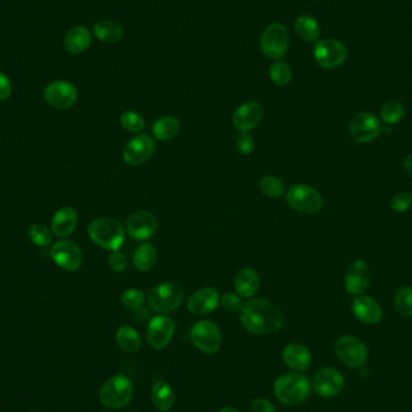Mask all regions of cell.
Masks as SVG:
<instances>
[{"mask_svg":"<svg viewBox=\"0 0 412 412\" xmlns=\"http://www.w3.org/2000/svg\"><path fill=\"white\" fill-rule=\"evenodd\" d=\"M263 106L257 101H247L240 105L233 115V125L241 133L254 130L263 119Z\"/></svg>","mask_w":412,"mask_h":412,"instance_id":"18","label":"cell"},{"mask_svg":"<svg viewBox=\"0 0 412 412\" xmlns=\"http://www.w3.org/2000/svg\"><path fill=\"white\" fill-rule=\"evenodd\" d=\"M286 200L293 210L305 215L316 214L321 210L323 204L321 194L317 192V189L304 183L294 185L289 188L286 194Z\"/></svg>","mask_w":412,"mask_h":412,"instance_id":"6","label":"cell"},{"mask_svg":"<svg viewBox=\"0 0 412 412\" xmlns=\"http://www.w3.org/2000/svg\"><path fill=\"white\" fill-rule=\"evenodd\" d=\"M175 323L165 315L154 316L147 328V342L154 350H163L173 339Z\"/></svg>","mask_w":412,"mask_h":412,"instance_id":"15","label":"cell"},{"mask_svg":"<svg viewBox=\"0 0 412 412\" xmlns=\"http://www.w3.org/2000/svg\"><path fill=\"white\" fill-rule=\"evenodd\" d=\"M134 387L128 378L116 375L107 380L99 392L101 403L107 409L117 410L127 406L132 402Z\"/></svg>","mask_w":412,"mask_h":412,"instance_id":"4","label":"cell"},{"mask_svg":"<svg viewBox=\"0 0 412 412\" xmlns=\"http://www.w3.org/2000/svg\"><path fill=\"white\" fill-rule=\"evenodd\" d=\"M146 300L145 293L136 288H130L121 296V302L122 305L128 309V310H136L139 309Z\"/></svg>","mask_w":412,"mask_h":412,"instance_id":"38","label":"cell"},{"mask_svg":"<svg viewBox=\"0 0 412 412\" xmlns=\"http://www.w3.org/2000/svg\"><path fill=\"white\" fill-rule=\"evenodd\" d=\"M220 412H239L238 410H235L234 408H223Z\"/></svg>","mask_w":412,"mask_h":412,"instance_id":"46","label":"cell"},{"mask_svg":"<svg viewBox=\"0 0 412 412\" xmlns=\"http://www.w3.org/2000/svg\"><path fill=\"white\" fill-rule=\"evenodd\" d=\"M193 345L206 355H214L222 344L220 328L214 322H197L189 331Z\"/></svg>","mask_w":412,"mask_h":412,"instance_id":"8","label":"cell"},{"mask_svg":"<svg viewBox=\"0 0 412 412\" xmlns=\"http://www.w3.org/2000/svg\"><path fill=\"white\" fill-rule=\"evenodd\" d=\"M50 256L59 268L69 273L81 268L83 260L80 247L74 241L68 239L59 240L53 245L50 249Z\"/></svg>","mask_w":412,"mask_h":412,"instance_id":"11","label":"cell"},{"mask_svg":"<svg viewBox=\"0 0 412 412\" xmlns=\"http://www.w3.org/2000/svg\"><path fill=\"white\" fill-rule=\"evenodd\" d=\"M116 342L121 350L133 353L139 350L141 339L139 333L130 326H122L116 331Z\"/></svg>","mask_w":412,"mask_h":412,"instance_id":"31","label":"cell"},{"mask_svg":"<svg viewBox=\"0 0 412 412\" xmlns=\"http://www.w3.org/2000/svg\"><path fill=\"white\" fill-rule=\"evenodd\" d=\"M294 29H296V33L302 40L309 41V43L316 41L317 39L320 38V34H321L318 22L313 17L307 16V14H302L296 19Z\"/></svg>","mask_w":412,"mask_h":412,"instance_id":"29","label":"cell"},{"mask_svg":"<svg viewBox=\"0 0 412 412\" xmlns=\"http://www.w3.org/2000/svg\"><path fill=\"white\" fill-rule=\"evenodd\" d=\"M394 307L403 316H412V288L402 287L394 297Z\"/></svg>","mask_w":412,"mask_h":412,"instance_id":"35","label":"cell"},{"mask_svg":"<svg viewBox=\"0 0 412 412\" xmlns=\"http://www.w3.org/2000/svg\"><path fill=\"white\" fill-rule=\"evenodd\" d=\"M107 264L109 268L115 271V273H125L127 268H128V258L125 254H122L121 251H112L109 258H107Z\"/></svg>","mask_w":412,"mask_h":412,"instance_id":"39","label":"cell"},{"mask_svg":"<svg viewBox=\"0 0 412 412\" xmlns=\"http://www.w3.org/2000/svg\"><path fill=\"white\" fill-rule=\"evenodd\" d=\"M220 302V296L215 288L203 287L189 297L187 309L193 315L203 316L215 311Z\"/></svg>","mask_w":412,"mask_h":412,"instance_id":"20","label":"cell"},{"mask_svg":"<svg viewBox=\"0 0 412 412\" xmlns=\"http://www.w3.org/2000/svg\"><path fill=\"white\" fill-rule=\"evenodd\" d=\"M120 122L123 130L132 132V133H139L145 130V121L143 116L135 111H125L121 115Z\"/></svg>","mask_w":412,"mask_h":412,"instance_id":"37","label":"cell"},{"mask_svg":"<svg viewBox=\"0 0 412 412\" xmlns=\"http://www.w3.org/2000/svg\"><path fill=\"white\" fill-rule=\"evenodd\" d=\"M344 382L345 381L340 371L333 368H325L317 371L312 384L317 394L323 398H333L340 394L344 389Z\"/></svg>","mask_w":412,"mask_h":412,"instance_id":"17","label":"cell"},{"mask_svg":"<svg viewBox=\"0 0 412 412\" xmlns=\"http://www.w3.org/2000/svg\"><path fill=\"white\" fill-rule=\"evenodd\" d=\"M236 149L241 154H249L254 150V140L247 132L240 133L236 138Z\"/></svg>","mask_w":412,"mask_h":412,"instance_id":"42","label":"cell"},{"mask_svg":"<svg viewBox=\"0 0 412 412\" xmlns=\"http://www.w3.org/2000/svg\"><path fill=\"white\" fill-rule=\"evenodd\" d=\"M157 218L150 211H136L130 216L125 223V230L133 240L144 241L156 233L157 230Z\"/></svg>","mask_w":412,"mask_h":412,"instance_id":"16","label":"cell"},{"mask_svg":"<svg viewBox=\"0 0 412 412\" xmlns=\"http://www.w3.org/2000/svg\"><path fill=\"white\" fill-rule=\"evenodd\" d=\"M260 191L269 198L282 197L285 193V183L278 178L275 176H264L260 180Z\"/></svg>","mask_w":412,"mask_h":412,"instance_id":"36","label":"cell"},{"mask_svg":"<svg viewBox=\"0 0 412 412\" xmlns=\"http://www.w3.org/2000/svg\"><path fill=\"white\" fill-rule=\"evenodd\" d=\"M77 212L72 206H64L53 215L51 231L58 238H67L76 229Z\"/></svg>","mask_w":412,"mask_h":412,"instance_id":"21","label":"cell"},{"mask_svg":"<svg viewBox=\"0 0 412 412\" xmlns=\"http://www.w3.org/2000/svg\"><path fill=\"white\" fill-rule=\"evenodd\" d=\"M282 360L289 369L294 371H304L311 364V353L307 347L300 344H289L285 347Z\"/></svg>","mask_w":412,"mask_h":412,"instance_id":"23","label":"cell"},{"mask_svg":"<svg viewBox=\"0 0 412 412\" xmlns=\"http://www.w3.org/2000/svg\"><path fill=\"white\" fill-rule=\"evenodd\" d=\"M156 152V143L147 134L138 135L127 143L123 149V159L132 167L147 163Z\"/></svg>","mask_w":412,"mask_h":412,"instance_id":"12","label":"cell"},{"mask_svg":"<svg viewBox=\"0 0 412 412\" xmlns=\"http://www.w3.org/2000/svg\"><path fill=\"white\" fill-rule=\"evenodd\" d=\"M370 269L362 259L352 262L345 276V288L347 292L355 296L364 293L370 285Z\"/></svg>","mask_w":412,"mask_h":412,"instance_id":"19","label":"cell"},{"mask_svg":"<svg viewBox=\"0 0 412 412\" xmlns=\"http://www.w3.org/2000/svg\"><path fill=\"white\" fill-rule=\"evenodd\" d=\"M43 99L58 110L70 109L77 101L76 87L68 81L51 82L43 91Z\"/></svg>","mask_w":412,"mask_h":412,"instance_id":"14","label":"cell"},{"mask_svg":"<svg viewBox=\"0 0 412 412\" xmlns=\"http://www.w3.org/2000/svg\"><path fill=\"white\" fill-rule=\"evenodd\" d=\"M289 35L281 23L269 24L260 38V51L270 59H280L287 51Z\"/></svg>","mask_w":412,"mask_h":412,"instance_id":"7","label":"cell"},{"mask_svg":"<svg viewBox=\"0 0 412 412\" xmlns=\"http://www.w3.org/2000/svg\"><path fill=\"white\" fill-rule=\"evenodd\" d=\"M269 75L271 81L278 86H287L292 80V69L287 63L276 62L271 64L269 69Z\"/></svg>","mask_w":412,"mask_h":412,"instance_id":"33","label":"cell"},{"mask_svg":"<svg viewBox=\"0 0 412 412\" xmlns=\"http://www.w3.org/2000/svg\"><path fill=\"white\" fill-rule=\"evenodd\" d=\"M93 32L96 38L106 43H117L123 37V29L121 25L109 19H103L94 24Z\"/></svg>","mask_w":412,"mask_h":412,"instance_id":"30","label":"cell"},{"mask_svg":"<svg viewBox=\"0 0 412 412\" xmlns=\"http://www.w3.org/2000/svg\"><path fill=\"white\" fill-rule=\"evenodd\" d=\"M412 196L409 193H398L391 200V209L395 212H405L411 207Z\"/></svg>","mask_w":412,"mask_h":412,"instance_id":"41","label":"cell"},{"mask_svg":"<svg viewBox=\"0 0 412 412\" xmlns=\"http://www.w3.org/2000/svg\"><path fill=\"white\" fill-rule=\"evenodd\" d=\"M334 349L338 358L350 368H360L368 358L367 346L355 336H341L336 340Z\"/></svg>","mask_w":412,"mask_h":412,"instance_id":"9","label":"cell"},{"mask_svg":"<svg viewBox=\"0 0 412 412\" xmlns=\"http://www.w3.org/2000/svg\"><path fill=\"white\" fill-rule=\"evenodd\" d=\"M185 293L180 283L168 281L152 288L149 293L150 307L158 313H169L178 309L183 302Z\"/></svg>","mask_w":412,"mask_h":412,"instance_id":"5","label":"cell"},{"mask_svg":"<svg viewBox=\"0 0 412 412\" xmlns=\"http://www.w3.org/2000/svg\"><path fill=\"white\" fill-rule=\"evenodd\" d=\"M240 312L241 325L251 334L268 336L283 326L285 317L281 309L265 299L245 302Z\"/></svg>","mask_w":412,"mask_h":412,"instance_id":"1","label":"cell"},{"mask_svg":"<svg viewBox=\"0 0 412 412\" xmlns=\"http://www.w3.org/2000/svg\"><path fill=\"white\" fill-rule=\"evenodd\" d=\"M88 235L94 244L107 251H117L125 243V228L112 217H101L88 225Z\"/></svg>","mask_w":412,"mask_h":412,"instance_id":"2","label":"cell"},{"mask_svg":"<svg viewBox=\"0 0 412 412\" xmlns=\"http://www.w3.org/2000/svg\"><path fill=\"white\" fill-rule=\"evenodd\" d=\"M11 92H12L11 82L3 72H0V101L8 99L11 96Z\"/></svg>","mask_w":412,"mask_h":412,"instance_id":"44","label":"cell"},{"mask_svg":"<svg viewBox=\"0 0 412 412\" xmlns=\"http://www.w3.org/2000/svg\"><path fill=\"white\" fill-rule=\"evenodd\" d=\"M313 56L317 64L325 69H336L345 62L347 50L345 45L336 39H322L317 41Z\"/></svg>","mask_w":412,"mask_h":412,"instance_id":"10","label":"cell"},{"mask_svg":"<svg viewBox=\"0 0 412 412\" xmlns=\"http://www.w3.org/2000/svg\"><path fill=\"white\" fill-rule=\"evenodd\" d=\"M180 128V121L175 116H163L154 122L152 133L159 141H169L178 134Z\"/></svg>","mask_w":412,"mask_h":412,"instance_id":"26","label":"cell"},{"mask_svg":"<svg viewBox=\"0 0 412 412\" xmlns=\"http://www.w3.org/2000/svg\"><path fill=\"white\" fill-rule=\"evenodd\" d=\"M352 311L360 321L367 325H376L382 318V309L379 302L370 297H360L352 304Z\"/></svg>","mask_w":412,"mask_h":412,"instance_id":"22","label":"cell"},{"mask_svg":"<svg viewBox=\"0 0 412 412\" xmlns=\"http://www.w3.org/2000/svg\"><path fill=\"white\" fill-rule=\"evenodd\" d=\"M220 304L225 310L228 312L241 311L243 302L238 293L227 292L220 298Z\"/></svg>","mask_w":412,"mask_h":412,"instance_id":"40","label":"cell"},{"mask_svg":"<svg viewBox=\"0 0 412 412\" xmlns=\"http://www.w3.org/2000/svg\"><path fill=\"white\" fill-rule=\"evenodd\" d=\"M151 398L159 411H168L175 403V394L172 387L164 381H158L152 386Z\"/></svg>","mask_w":412,"mask_h":412,"instance_id":"27","label":"cell"},{"mask_svg":"<svg viewBox=\"0 0 412 412\" xmlns=\"http://www.w3.org/2000/svg\"><path fill=\"white\" fill-rule=\"evenodd\" d=\"M235 292L240 297L251 298L256 294L259 288V276L252 268H244L235 275Z\"/></svg>","mask_w":412,"mask_h":412,"instance_id":"24","label":"cell"},{"mask_svg":"<svg viewBox=\"0 0 412 412\" xmlns=\"http://www.w3.org/2000/svg\"><path fill=\"white\" fill-rule=\"evenodd\" d=\"M311 391L309 380L304 375L288 373L280 376L274 384V393L281 403L299 405L307 400Z\"/></svg>","mask_w":412,"mask_h":412,"instance_id":"3","label":"cell"},{"mask_svg":"<svg viewBox=\"0 0 412 412\" xmlns=\"http://www.w3.org/2000/svg\"><path fill=\"white\" fill-rule=\"evenodd\" d=\"M30 241L39 247H48L52 243V231L46 225L35 223L28 230Z\"/></svg>","mask_w":412,"mask_h":412,"instance_id":"34","label":"cell"},{"mask_svg":"<svg viewBox=\"0 0 412 412\" xmlns=\"http://www.w3.org/2000/svg\"><path fill=\"white\" fill-rule=\"evenodd\" d=\"M405 107L402 101H389L381 109V120L384 121L386 125H395L399 121L403 119Z\"/></svg>","mask_w":412,"mask_h":412,"instance_id":"32","label":"cell"},{"mask_svg":"<svg viewBox=\"0 0 412 412\" xmlns=\"http://www.w3.org/2000/svg\"><path fill=\"white\" fill-rule=\"evenodd\" d=\"M404 169L406 170V173L412 176V154H409L408 157L404 161Z\"/></svg>","mask_w":412,"mask_h":412,"instance_id":"45","label":"cell"},{"mask_svg":"<svg viewBox=\"0 0 412 412\" xmlns=\"http://www.w3.org/2000/svg\"><path fill=\"white\" fill-rule=\"evenodd\" d=\"M91 45V34L83 25H76L68 30L64 37V48L74 54L86 51Z\"/></svg>","mask_w":412,"mask_h":412,"instance_id":"25","label":"cell"},{"mask_svg":"<svg viewBox=\"0 0 412 412\" xmlns=\"http://www.w3.org/2000/svg\"><path fill=\"white\" fill-rule=\"evenodd\" d=\"M252 412H276V409L269 400L258 398L252 403Z\"/></svg>","mask_w":412,"mask_h":412,"instance_id":"43","label":"cell"},{"mask_svg":"<svg viewBox=\"0 0 412 412\" xmlns=\"http://www.w3.org/2000/svg\"><path fill=\"white\" fill-rule=\"evenodd\" d=\"M156 262H157V249L154 245L143 244L136 247L133 256V264L139 271L143 273L149 271L154 268Z\"/></svg>","mask_w":412,"mask_h":412,"instance_id":"28","label":"cell"},{"mask_svg":"<svg viewBox=\"0 0 412 412\" xmlns=\"http://www.w3.org/2000/svg\"><path fill=\"white\" fill-rule=\"evenodd\" d=\"M381 122L376 116L370 112H360L351 120V138L360 144L373 141L381 134Z\"/></svg>","mask_w":412,"mask_h":412,"instance_id":"13","label":"cell"}]
</instances>
